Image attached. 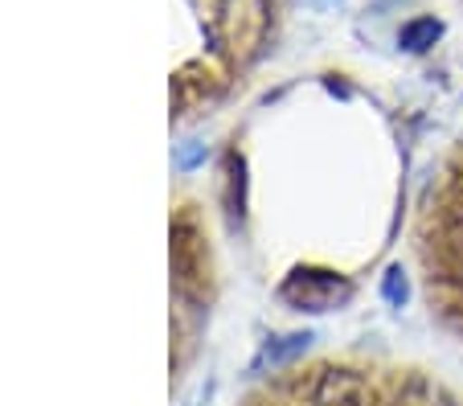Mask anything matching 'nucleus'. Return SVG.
Segmentation results:
<instances>
[{
    "label": "nucleus",
    "mask_w": 463,
    "mask_h": 406,
    "mask_svg": "<svg viewBox=\"0 0 463 406\" xmlns=\"http://www.w3.org/2000/svg\"><path fill=\"white\" fill-rule=\"evenodd\" d=\"M246 406H463V386L419 362L328 354L275 365Z\"/></svg>",
    "instance_id": "1"
},
{
    "label": "nucleus",
    "mask_w": 463,
    "mask_h": 406,
    "mask_svg": "<svg viewBox=\"0 0 463 406\" xmlns=\"http://www.w3.org/2000/svg\"><path fill=\"white\" fill-rule=\"evenodd\" d=\"M411 247L427 316L455 349H463V136L422 185Z\"/></svg>",
    "instance_id": "2"
}]
</instances>
